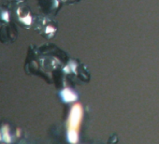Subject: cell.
<instances>
[{
	"instance_id": "cell-2",
	"label": "cell",
	"mask_w": 159,
	"mask_h": 144,
	"mask_svg": "<svg viewBox=\"0 0 159 144\" xmlns=\"http://www.w3.org/2000/svg\"><path fill=\"white\" fill-rule=\"evenodd\" d=\"M62 97H63V99H64L66 102L74 101V100L77 98L76 95H75L73 92H71L70 90H67V89H66L65 91H63V93H62Z\"/></svg>"
},
{
	"instance_id": "cell-1",
	"label": "cell",
	"mask_w": 159,
	"mask_h": 144,
	"mask_svg": "<svg viewBox=\"0 0 159 144\" xmlns=\"http://www.w3.org/2000/svg\"><path fill=\"white\" fill-rule=\"evenodd\" d=\"M84 115V110L81 104H76L72 107L69 116H68V131L78 132L80 124H81L82 119Z\"/></svg>"
},
{
	"instance_id": "cell-3",
	"label": "cell",
	"mask_w": 159,
	"mask_h": 144,
	"mask_svg": "<svg viewBox=\"0 0 159 144\" xmlns=\"http://www.w3.org/2000/svg\"><path fill=\"white\" fill-rule=\"evenodd\" d=\"M67 138L69 140V142H71L72 144L77 143L79 136H78V132H74V131H67Z\"/></svg>"
}]
</instances>
